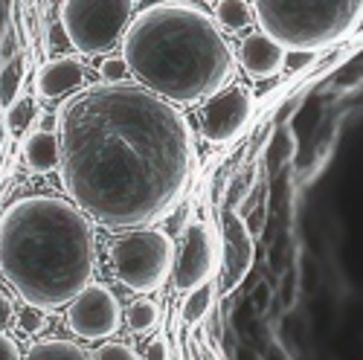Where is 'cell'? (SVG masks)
Here are the masks:
<instances>
[{
  "label": "cell",
  "mask_w": 363,
  "mask_h": 360,
  "mask_svg": "<svg viewBox=\"0 0 363 360\" xmlns=\"http://www.w3.org/2000/svg\"><path fill=\"white\" fill-rule=\"evenodd\" d=\"M58 174L73 206L108 230L157 224L192 174V131L143 84H90L55 113Z\"/></svg>",
  "instance_id": "1"
},
{
  "label": "cell",
  "mask_w": 363,
  "mask_h": 360,
  "mask_svg": "<svg viewBox=\"0 0 363 360\" xmlns=\"http://www.w3.org/2000/svg\"><path fill=\"white\" fill-rule=\"evenodd\" d=\"M94 274V230L70 201L35 195L15 201L0 215V276L29 308L73 303Z\"/></svg>",
  "instance_id": "2"
},
{
  "label": "cell",
  "mask_w": 363,
  "mask_h": 360,
  "mask_svg": "<svg viewBox=\"0 0 363 360\" xmlns=\"http://www.w3.org/2000/svg\"><path fill=\"white\" fill-rule=\"evenodd\" d=\"M119 44L128 73L172 105L213 96L235 73V58L221 26L189 0L145 6L128 21Z\"/></svg>",
  "instance_id": "3"
},
{
  "label": "cell",
  "mask_w": 363,
  "mask_h": 360,
  "mask_svg": "<svg viewBox=\"0 0 363 360\" xmlns=\"http://www.w3.org/2000/svg\"><path fill=\"white\" fill-rule=\"evenodd\" d=\"M363 0H253V21L285 52H320L349 38Z\"/></svg>",
  "instance_id": "4"
},
{
  "label": "cell",
  "mask_w": 363,
  "mask_h": 360,
  "mask_svg": "<svg viewBox=\"0 0 363 360\" xmlns=\"http://www.w3.org/2000/svg\"><path fill=\"white\" fill-rule=\"evenodd\" d=\"M111 261L116 279L131 293H155L166 285L172 274L174 247L163 230L140 227L128 230L111 244Z\"/></svg>",
  "instance_id": "5"
},
{
  "label": "cell",
  "mask_w": 363,
  "mask_h": 360,
  "mask_svg": "<svg viewBox=\"0 0 363 360\" xmlns=\"http://www.w3.org/2000/svg\"><path fill=\"white\" fill-rule=\"evenodd\" d=\"M134 18V0H62V26L82 55L111 52Z\"/></svg>",
  "instance_id": "6"
},
{
  "label": "cell",
  "mask_w": 363,
  "mask_h": 360,
  "mask_svg": "<svg viewBox=\"0 0 363 360\" xmlns=\"http://www.w3.org/2000/svg\"><path fill=\"white\" fill-rule=\"evenodd\" d=\"M67 325L70 332L82 340H108L111 334L119 332L123 325V308L119 299L108 285H94L90 282L67 311Z\"/></svg>",
  "instance_id": "7"
},
{
  "label": "cell",
  "mask_w": 363,
  "mask_h": 360,
  "mask_svg": "<svg viewBox=\"0 0 363 360\" xmlns=\"http://www.w3.org/2000/svg\"><path fill=\"white\" fill-rule=\"evenodd\" d=\"M253 116V99L245 87H221L213 96L203 99L201 108V131L209 142H230L247 128Z\"/></svg>",
  "instance_id": "8"
},
{
  "label": "cell",
  "mask_w": 363,
  "mask_h": 360,
  "mask_svg": "<svg viewBox=\"0 0 363 360\" xmlns=\"http://www.w3.org/2000/svg\"><path fill=\"white\" fill-rule=\"evenodd\" d=\"M216 274V242L213 232L203 221H192L184 232V242L172 261L174 288L180 293H189L201 285H209Z\"/></svg>",
  "instance_id": "9"
},
{
  "label": "cell",
  "mask_w": 363,
  "mask_h": 360,
  "mask_svg": "<svg viewBox=\"0 0 363 360\" xmlns=\"http://www.w3.org/2000/svg\"><path fill=\"white\" fill-rule=\"evenodd\" d=\"M253 264V235L235 213L224 218V291L233 293Z\"/></svg>",
  "instance_id": "10"
},
{
  "label": "cell",
  "mask_w": 363,
  "mask_h": 360,
  "mask_svg": "<svg viewBox=\"0 0 363 360\" xmlns=\"http://www.w3.org/2000/svg\"><path fill=\"white\" fill-rule=\"evenodd\" d=\"M87 81V70L82 64V58L76 55H58V58H50V62L38 70V96L44 99H62L67 94H76L82 90Z\"/></svg>",
  "instance_id": "11"
},
{
  "label": "cell",
  "mask_w": 363,
  "mask_h": 360,
  "mask_svg": "<svg viewBox=\"0 0 363 360\" xmlns=\"http://www.w3.org/2000/svg\"><path fill=\"white\" fill-rule=\"evenodd\" d=\"M238 62L253 79H270L285 67V50L264 33H250L238 47Z\"/></svg>",
  "instance_id": "12"
},
{
  "label": "cell",
  "mask_w": 363,
  "mask_h": 360,
  "mask_svg": "<svg viewBox=\"0 0 363 360\" xmlns=\"http://www.w3.org/2000/svg\"><path fill=\"white\" fill-rule=\"evenodd\" d=\"M23 163L35 174H50L58 169V137L55 131H33L23 142Z\"/></svg>",
  "instance_id": "13"
},
{
  "label": "cell",
  "mask_w": 363,
  "mask_h": 360,
  "mask_svg": "<svg viewBox=\"0 0 363 360\" xmlns=\"http://www.w3.org/2000/svg\"><path fill=\"white\" fill-rule=\"evenodd\" d=\"M253 21L250 0H218L216 4V23L227 33H241Z\"/></svg>",
  "instance_id": "14"
},
{
  "label": "cell",
  "mask_w": 363,
  "mask_h": 360,
  "mask_svg": "<svg viewBox=\"0 0 363 360\" xmlns=\"http://www.w3.org/2000/svg\"><path fill=\"white\" fill-rule=\"evenodd\" d=\"M23 360H90V354L73 340H41L26 351Z\"/></svg>",
  "instance_id": "15"
},
{
  "label": "cell",
  "mask_w": 363,
  "mask_h": 360,
  "mask_svg": "<svg viewBox=\"0 0 363 360\" xmlns=\"http://www.w3.org/2000/svg\"><path fill=\"white\" fill-rule=\"evenodd\" d=\"M21 81H23V58L15 55L0 67V108H9L12 102H18Z\"/></svg>",
  "instance_id": "16"
},
{
  "label": "cell",
  "mask_w": 363,
  "mask_h": 360,
  "mask_svg": "<svg viewBox=\"0 0 363 360\" xmlns=\"http://www.w3.org/2000/svg\"><path fill=\"white\" fill-rule=\"evenodd\" d=\"M160 320V308L151 303V299H137V303L128 308V325L134 334H145L157 325Z\"/></svg>",
  "instance_id": "17"
},
{
  "label": "cell",
  "mask_w": 363,
  "mask_h": 360,
  "mask_svg": "<svg viewBox=\"0 0 363 360\" xmlns=\"http://www.w3.org/2000/svg\"><path fill=\"white\" fill-rule=\"evenodd\" d=\"M209 308H213V291H209V285H201V288L186 293L184 308L180 311H184L186 322H198V320H203L209 314Z\"/></svg>",
  "instance_id": "18"
},
{
  "label": "cell",
  "mask_w": 363,
  "mask_h": 360,
  "mask_svg": "<svg viewBox=\"0 0 363 360\" xmlns=\"http://www.w3.org/2000/svg\"><path fill=\"white\" fill-rule=\"evenodd\" d=\"M294 152H296V140H294L291 128H279L274 134V142H270V148H267V166L270 169H279Z\"/></svg>",
  "instance_id": "19"
},
{
  "label": "cell",
  "mask_w": 363,
  "mask_h": 360,
  "mask_svg": "<svg viewBox=\"0 0 363 360\" xmlns=\"http://www.w3.org/2000/svg\"><path fill=\"white\" fill-rule=\"evenodd\" d=\"M90 360H140V357H137L134 346H128L123 340H111V343H102Z\"/></svg>",
  "instance_id": "20"
},
{
  "label": "cell",
  "mask_w": 363,
  "mask_h": 360,
  "mask_svg": "<svg viewBox=\"0 0 363 360\" xmlns=\"http://www.w3.org/2000/svg\"><path fill=\"white\" fill-rule=\"evenodd\" d=\"M99 76L102 81H128V64L123 62V55H108L102 67H99Z\"/></svg>",
  "instance_id": "21"
},
{
  "label": "cell",
  "mask_w": 363,
  "mask_h": 360,
  "mask_svg": "<svg viewBox=\"0 0 363 360\" xmlns=\"http://www.w3.org/2000/svg\"><path fill=\"white\" fill-rule=\"evenodd\" d=\"M6 111H9L6 123H9V128H12L15 134L23 131V128L29 125V119H33V102H12Z\"/></svg>",
  "instance_id": "22"
},
{
  "label": "cell",
  "mask_w": 363,
  "mask_h": 360,
  "mask_svg": "<svg viewBox=\"0 0 363 360\" xmlns=\"http://www.w3.org/2000/svg\"><path fill=\"white\" fill-rule=\"evenodd\" d=\"M18 320H21V328H23L26 334H41L44 328H47V317L41 314V308H26Z\"/></svg>",
  "instance_id": "23"
},
{
  "label": "cell",
  "mask_w": 363,
  "mask_h": 360,
  "mask_svg": "<svg viewBox=\"0 0 363 360\" xmlns=\"http://www.w3.org/2000/svg\"><path fill=\"white\" fill-rule=\"evenodd\" d=\"M270 303H274V291H270L267 282H259L256 291H253V308H256V314H267Z\"/></svg>",
  "instance_id": "24"
},
{
  "label": "cell",
  "mask_w": 363,
  "mask_h": 360,
  "mask_svg": "<svg viewBox=\"0 0 363 360\" xmlns=\"http://www.w3.org/2000/svg\"><path fill=\"white\" fill-rule=\"evenodd\" d=\"M12 314H15V305H12V299L6 291H0V332L12 322Z\"/></svg>",
  "instance_id": "25"
},
{
  "label": "cell",
  "mask_w": 363,
  "mask_h": 360,
  "mask_svg": "<svg viewBox=\"0 0 363 360\" xmlns=\"http://www.w3.org/2000/svg\"><path fill=\"white\" fill-rule=\"evenodd\" d=\"M145 360H169V343L166 340H151L145 349Z\"/></svg>",
  "instance_id": "26"
},
{
  "label": "cell",
  "mask_w": 363,
  "mask_h": 360,
  "mask_svg": "<svg viewBox=\"0 0 363 360\" xmlns=\"http://www.w3.org/2000/svg\"><path fill=\"white\" fill-rule=\"evenodd\" d=\"M0 360H21L18 343L12 337H6L4 332H0Z\"/></svg>",
  "instance_id": "27"
},
{
  "label": "cell",
  "mask_w": 363,
  "mask_h": 360,
  "mask_svg": "<svg viewBox=\"0 0 363 360\" xmlns=\"http://www.w3.org/2000/svg\"><path fill=\"white\" fill-rule=\"evenodd\" d=\"M267 360H285V354H282L279 349H274V351H270V354H267Z\"/></svg>",
  "instance_id": "28"
},
{
  "label": "cell",
  "mask_w": 363,
  "mask_h": 360,
  "mask_svg": "<svg viewBox=\"0 0 363 360\" xmlns=\"http://www.w3.org/2000/svg\"><path fill=\"white\" fill-rule=\"evenodd\" d=\"M238 360H256V354H253V351H241Z\"/></svg>",
  "instance_id": "29"
},
{
  "label": "cell",
  "mask_w": 363,
  "mask_h": 360,
  "mask_svg": "<svg viewBox=\"0 0 363 360\" xmlns=\"http://www.w3.org/2000/svg\"><path fill=\"white\" fill-rule=\"evenodd\" d=\"M354 33H363V15H360V23H357V29H354Z\"/></svg>",
  "instance_id": "30"
}]
</instances>
